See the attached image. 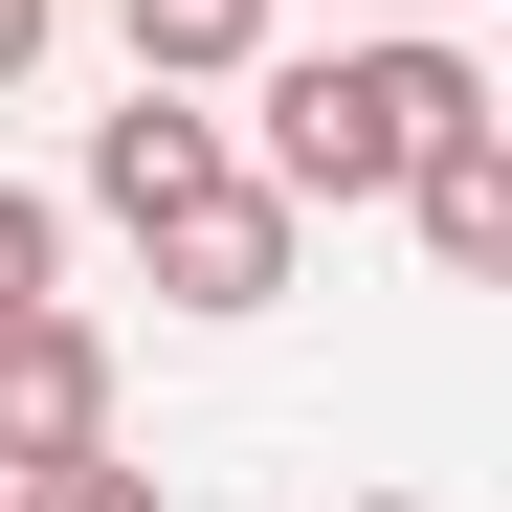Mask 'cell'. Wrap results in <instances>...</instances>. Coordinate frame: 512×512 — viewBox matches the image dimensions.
I'll return each mask as SVG.
<instances>
[{
    "label": "cell",
    "instance_id": "1",
    "mask_svg": "<svg viewBox=\"0 0 512 512\" xmlns=\"http://www.w3.org/2000/svg\"><path fill=\"white\" fill-rule=\"evenodd\" d=\"M245 179H268L290 223H334V201H401V156L446 134V112H490V67L468 45H423V23H334V45H290V67H245Z\"/></svg>",
    "mask_w": 512,
    "mask_h": 512
},
{
    "label": "cell",
    "instance_id": "2",
    "mask_svg": "<svg viewBox=\"0 0 512 512\" xmlns=\"http://www.w3.org/2000/svg\"><path fill=\"white\" fill-rule=\"evenodd\" d=\"M134 245H156V290H179V312H268L312 223H290V201H268V179H245V156H223V179H201V201H156Z\"/></svg>",
    "mask_w": 512,
    "mask_h": 512
},
{
    "label": "cell",
    "instance_id": "3",
    "mask_svg": "<svg viewBox=\"0 0 512 512\" xmlns=\"http://www.w3.org/2000/svg\"><path fill=\"white\" fill-rule=\"evenodd\" d=\"M67 446H112V334L90 312H0V468H67Z\"/></svg>",
    "mask_w": 512,
    "mask_h": 512
},
{
    "label": "cell",
    "instance_id": "4",
    "mask_svg": "<svg viewBox=\"0 0 512 512\" xmlns=\"http://www.w3.org/2000/svg\"><path fill=\"white\" fill-rule=\"evenodd\" d=\"M401 223H423L446 290H490V268H512V112H446V134H423V156H401Z\"/></svg>",
    "mask_w": 512,
    "mask_h": 512
},
{
    "label": "cell",
    "instance_id": "5",
    "mask_svg": "<svg viewBox=\"0 0 512 512\" xmlns=\"http://www.w3.org/2000/svg\"><path fill=\"white\" fill-rule=\"evenodd\" d=\"M201 179H223V112H201V90H134V112H90V201H112V223L201 201Z\"/></svg>",
    "mask_w": 512,
    "mask_h": 512
},
{
    "label": "cell",
    "instance_id": "6",
    "mask_svg": "<svg viewBox=\"0 0 512 512\" xmlns=\"http://www.w3.org/2000/svg\"><path fill=\"white\" fill-rule=\"evenodd\" d=\"M112 45H134V90H245L268 67V0H112Z\"/></svg>",
    "mask_w": 512,
    "mask_h": 512
},
{
    "label": "cell",
    "instance_id": "7",
    "mask_svg": "<svg viewBox=\"0 0 512 512\" xmlns=\"http://www.w3.org/2000/svg\"><path fill=\"white\" fill-rule=\"evenodd\" d=\"M0 512H179L134 446H67V468H0Z\"/></svg>",
    "mask_w": 512,
    "mask_h": 512
},
{
    "label": "cell",
    "instance_id": "8",
    "mask_svg": "<svg viewBox=\"0 0 512 512\" xmlns=\"http://www.w3.org/2000/svg\"><path fill=\"white\" fill-rule=\"evenodd\" d=\"M67 290V201H23V179H0V312H45Z\"/></svg>",
    "mask_w": 512,
    "mask_h": 512
},
{
    "label": "cell",
    "instance_id": "9",
    "mask_svg": "<svg viewBox=\"0 0 512 512\" xmlns=\"http://www.w3.org/2000/svg\"><path fill=\"white\" fill-rule=\"evenodd\" d=\"M45 23H67V0H0V90H23V67H45Z\"/></svg>",
    "mask_w": 512,
    "mask_h": 512
},
{
    "label": "cell",
    "instance_id": "10",
    "mask_svg": "<svg viewBox=\"0 0 512 512\" xmlns=\"http://www.w3.org/2000/svg\"><path fill=\"white\" fill-rule=\"evenodd\" d=\"M357 512H423V490H357Z\"/></svg>",
    "mask_w": 512,
    "mask_h": 512
},
{
    "label": "cell",
    "instance_id": "11",
    "mask_svg": "<svg viewBox=\"0 0 512 512\" xmlns=\"http://www.w3.org/2000/svg\"><path fill=\"white\" fill-rule=\"evenodd\" d=\"M334 23H357V0H334Z\"/></svg>",
    "mask_w": 512,
    "mask_h": 512
}]
</instances>
